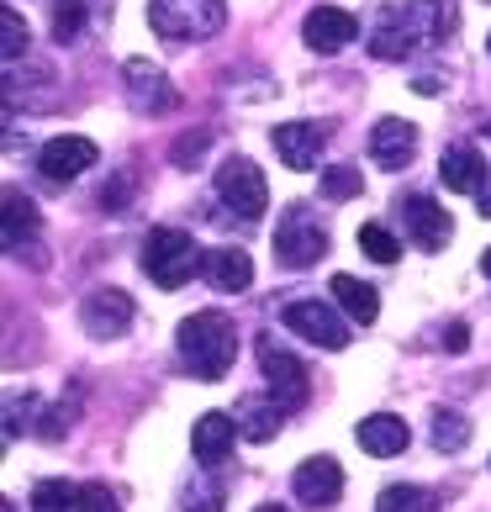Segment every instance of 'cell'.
<instances>
[{"mask_svg": "<svg viewBox=\"0 0 491 512\" xmlns=\"http://www.w3.org/2000/svg\"><path fill=\"white\" fill-rule=\"evenodd\" d=\"M101 154H96V143L90 138H53V143H43V154H37V169H43L48 180H74V175H85L90 164H96Z\"/></svg>", "mask_w": 491, "mask_h": 512, "instance_id": "cell-15", "label": "cell"}, {"mask_svg": "<svg viewBox=\"0 0 491 512\" xmlns=\"http://www.w3.org/2000/svg\"><path fill=\"white\" fill-rule=\"evenodd\" d=\"M323 254H328V227L317 222L307 206H286V217L275 227V259L286 264V270H312Z\"/></svg>", "mask_w": 491, "mask_h": 512, "instance_id": "cell-4", "label": "cell"}, {"mask_svg": "<svg viewBox=\"0 0 491 512\" xmlns=\"http://www.w3.org/2000/svg\"><path fill=\"white\" fill-rule=\"evenodd\" d=\"M481 270H486V275H491V249H486V254H481Z\"/></svg>", "mask_w": 491, "mask_h": 512, "instance_id": "cell-34", "label": "cell"}, {"mask_svg": "<svg viewBox=\"0 0 491 512\" xmlns=\"http://www.w3.org/2000/svg\"><path fill=\"white\" fill-rule=\"evenodd\" d=\"M217 196H222V206H228L233 217H264V206H270V185H264L254 159H228L217 169Z\"/></svg>", "mask_w": 491, "mask_h": 512, "instance_id": "cell-6", "label": "cell"}, {"mask_svg": "<svg viewBox=\"0 0 491 512\" xmlns=\"http://www.w3.org/2000/svg\"><path fill=\"white\" fill-rule=\"evenodd\" d=\"M402 217H407V238L418 243L423 254H439L444 243H449V233H455L449 217H444V206L433 201V196H407L402 201Z\"/></svg>", "mask_w": 491, "mask_h": 512, "instance_id": "cell-12", "label": "cell"}, {"mask_svg": "<svg viewBox=\"0 0 491 512\" xmlns=\"http://www.w3.org/2000/svg\"><path fill=\"white\" fill-rule=\"evenodd\" d=\"M354 439H360V449L375 454V460H391V454L407 449V423H402V417H391V412H375V417L360 423Z\"/></svg>", "mask_w": 491, "mask_h": 512, "instance_id": "cell-20", "label": "cell"}, {"mask_svg": "<svg viewBox=\"0 0 491 512\" xmlns=\"http://www.w3.org/2000/svg\"><path fill=\"white\" fill-rule=\"evenodd\" d=\"M365 191V175L354 164H333V169H323V196H333V201H349V196H360Z\"/></svg>", "mask_w": 491, "mask_h": 512, "instance_id": "cell-28", "label": "cell"}, {"mask_svg": "<svg viewBox=\"0 0 491 512\" xmlns=\"http://www.w3.org/2000/svg\"><path fill=\"white\" fill-rule=\"evenodd\" d=\"M470 444V423L460 412H433V449H444V454H455Z\"/></svg>", "mask_w": 491, "mask_h": 512, "instance_id": "cell-26", "label": "cell"}, {"mask_svg": "<svg viewBox=\"0 0 491 512\" xmlns=\"http://www.w3.org/2000/svg\"><path fill=\"white\" fill-rule=\"evenodd\" d=\"M328 296H333L354 322H360V328H370V322L381 317V296H375V286H365V280H354V275H333Z\"/></svg>", "mask_w": 491, "mask_h": 512, "instance_id": "cell-21", "label": "cell"}, {"mask_svg": "<svg viewBox=\"0 0 491 512\" xmlns=\"http://www.w3.org/2000/svg\"><path fill=\"white\" fill-rule=\"evenodd\" d=\"M296 502H307V507H333L338 497H344V470H338V460H328V454H312V460H301L296 465Z\"/></svg>", "mask_w": 491, "mask_h": 512, "instance_id": "cell-9", "label": "cell"}, {"mask_svg": "<svg viewBox=\"0 0 491 512\" xmlns=\"http://www.w3.org/2000/svg\"><path fill=\"white\" fill-rule=\"evenodd\" d=\"M32 48V32H27V22H22V11H0V53H6V64H16L22 53Z\"/></svg>", "mask_w": 491, "mask_h": 512, "instance_id": "cell-25", "label": "cell"}, {"mask_svg": "<svg viewBox=\"0 0 491 512\" xmlns=\"http://www.w3.org/2000/svg\"><path fill=\"white\" fill-rule=\"evenodd\" d=\"M233 439H238V423L228 412H201L196 417V428H191V449H196V460L201 465H222L233 454Z\"/></svg>", "mask_w": 491, "mask_h": 512, "instance_id": "cell-17", "label": "cell"}, {"mask_svg": "<svg viewBox=\"0 0 491 512\" xmlns=\"http://www.w3.org/2000/svg\"><path fill=\"white\" fill-rule=\"evenodd\" d=\"M465 338H470V328H465V322H455V328L444 333V349H465Z\"/></svg>", "mask_w": 491, "mask_h": 512, "instance_id": "cell-32", "label": "cell"}, {"mask_svg": "<svg viewBox=\"0 0 491 512\" xmlns=\"http://www.w3.org/2000/svg\"><path fill=\"white\" fill-rule=\"evenodd\" d=\"M175 344H180V359L196 381H222L238 359V328L228 312H196L180 322Z\"/></svg>", "mask_w": 491, "mask_h": 512, "instance_id": "cell-1", "label": "cell"}, {"mask_svg": "<svg viewBox=\"0 0 491 512\" xmlns=\"http://www.w3.org/2000/svg\"><path fill=\"white\" fill-rule=\"evenodd\" d=\"M375 512H439V497L423 491V486H386Z\"/></svg>", "mask_w": 491, "mask_h": 512, "instance_id": "cell-23", "label": "cell"}, {"mask_svg": "<svg viewBox=\"0 0 491 512\" xmlns=\"http://www.w3.org/2000/svg\"><path fill=\"white\" fill-rule=\"evenodd\" d=\"M259 370H264V381H270V396L286 412H296L301 402H307V365L291 354V349H280L275 338H259Z\"/></svg>", "mask_w": 491, "mask_h": 512, "instance_id": "cell-7", "label": "cell"}, {"mask_svg": "<svg viewBox=\"0 0 491 512\" xmlns=\"http://www.w3.org/2000/svg\"><path fill=\"white\" fill-rule=\"evenodd\" d=\"M270 143H275L280 164L317 169V164H323V148H328V122H280Z\"/></svg>", "mask_w": 491, "mask_h": 512, "instance_id": "cell-8", "label": "cell"}, {"mask_svg": "<svg viewBox=\"0 0 491 512\" xmlns=\"http://www.w3.org/2000/svg\"><path fill=\"white\" fill-rule=\"evenodd\" d=\"M80 512H122V502L111 497V486L90 481V486H80Z\"/></svg>", "mask_w": 491, "mask_h": 512, "instance_id": "cell-30", "label": "cell"}, {"mask_svg": "<svg viewBox=\"0 0 491 512\" xmlns=\"http://www.w3.org/2000/svg\"><path fill=\"white\" fill-rule=\"evenodd\" d=\"M418 154V127L402 117H381L370 132V159L381 169H407V159Z\"/></svg>", "mask_w": 491, "mask_h": 512, "instance_id": "cell-14", "label": "cell"}, {"mask_svg": "<svg viewBox=\"0 0 491 512\" xmlns=\"http://www.w3.org/2000/svg\"><path fill=\"white\" fill-rule=\"evenodd\" d=\"M127 85H132V106H138L143 117H164V111H175V85H169V74L154 69L148 59L127 64Z\"/></svg>", "mask_w": 491, "mask_h": 512, "instance_id": "cell-13", "label": "cell"}, {"mask_svg": "<svg viewBox=\"0 0 491 512\" xmlns=\"http://www.w3.org/2000/svg\"><path fill=\"white\" fill-rule=\"evenodd\" d=\"M201 154H206V138H185V143L175 148V159H180V164H191V159H201Z\"/></svg>", "mask_w": 491, "mask_h": 512, "instance_id": "cell-31", "label": "cell"}, {"mask_svg": "<svg viewBox=\"0 0 491 512\" xmlns=\"http://www.w3.org/2000/svg\"><path fill=\"white\" fill-rule=\"evenodd\" d=\"M254 512H286V507H275V502H264V507H254Z\"/></svg>", "mask_w": 491, "mask_h": 512, "instance_id": "cell-33", "label": "cell"}, {"mask_svg": "<svg viewBox=\"0 0 491 512\" xmlns=\"http://www.w3.org/2000/svg\"><path fill=\"white\" fill-rule=\"evenodd\" d=\"M280 322H286L291 333H301L307 344H317V349H349V322L338 317V301L301 296L280 312Z\"/></svg>", "mask_w": 491, "mask_h": 512, "instance_id": "cell-5", "label": "cell"}, {"mask_svg": "<svg viewBox=\"0 0 491 512\" xmlns=\"http://www.w3.org/2000/svg\"><path fill=\"white\" fill-rule=\"evenodd\" d=\"M80 328L90 338H122L132 328V301L122 291H90L80 301Z\"/></svg>", "mask_w": 491, "mask_h": 512, "instance_id": "cell-11", "label": "cell"}, {"mask_svg": "<svg viewBox=\"0 0 491 512\" xmlns=\"http://www.w3.org/2000/svg\"><path fill=\"white\" fill-rule=\"evenodd\" d=\"M201 270V254H196V238L180 233V227H154L143 238V275L164 291H180L185 280Z\"/></svg>", "mask_w": 491, "mask_h": 512, "instance_id": "cell-2", "label": "cell"}, {"mask_svg": "<svg viewBox=\"0 0 491 512\" xmlns=\"http://www.w3.org/2000/svg\"><path fill=\"white\" fill-rule=\"evenodd\" d=\"M32 233H37V206L22 191H6V249L16 254Z\"/></svg>", "mask_w": 491, "mask_h": 512, "instance_id": "cell-22", "label": "cell"}, {"mask_svg": "<svg viewBox=\"0 0 491 512\" xmlns=\"http://www.w3.org/2000/svg\"><path fill=\"white\" fill-rule=\"evenodd\" d=\"M80 22H85V6H80V0H59V11H53V37H59V43H69V37L80 32Z\"/></svg>", "mask_w": 491, "mask_h": 512, "instance_id": "cell-29", "label": "cell"}, {"mask_svg": "<svg viewBox=\"0 0 491 512\" xmlns=\"http://www.w3.org/2000/svg\"><path fill=\"white\" fill-rule=\"evenodd\" d=\"M301 37H307L312 53H344L354 37H360V16H349L338 6H317V11H307V22H301Z\"/></svg>", "mask_w": 491, "mask_h": 512, "instance_id": "cell-10", "label": "cell"}, {"mask_svg": "<svg viewBox=\"0 0 491 512\" xmlns=\"http://www.w3.org/2000/svg\"><path fill=\"white\" fill-rule=\"evenodd\" d=\"M439 180L449 185V191H460V196H481L486 191V159H481V148H470V143L444 148Z\"/></svg>", "mask_w": 491, "mask_h": 512, "instance_id": "cell-18", "label": "cell"}, {"mask_svg": "<svg viewBox=\"0 0 491 512\" xmlns=\"http://www.w3.org/2000/svg\"><path fill=\"white\" fill-rule=\"evenodd\" d=\"M148 22L169 43H196L228 22V0H148Z\"/></svg>", "mask_w": 491, "mask_h": 512, "instance_id": "cell-3", "label": "cell"}, {"mask_svg": "<svg viewBox=\"0 0 491 512\" xmlns=\"http://www.w3.org/2000/svg\"><path fill=\"white\" fill-rule=\"evenodd\" d=\"M32 512H80V486L43 481V486L32 491Z\"/></svg>", "mask_w": 491, "mask_h": 512, "instance_id": "cell-24", "label": "cell"}, {"mask_svg": "<svg viewBox=\"0 0 491 512\" xmlns=\"http://www.w3.org/2000/svg\"><path fill=\"white\" fill-rule=\"evenodd\" d=\"M280 417H286V407H280L275 396L249 391V396H238V412H233V423H238V433H243L249 444H270L275 433H280Z\"/></svg>", "mask_w": 491, "mask_h": 512, "instance_id": "cell-16", "label": "cell"}, {"mask_svg": "<svg viewBox=\"0 0 491 512\" xmlns=\"http://www.w3.org/2000/svg\"><path fill=\"white\" fill-rule=\"evenodd\" d=\"M486 48H491V37H486Z\"/></svg>", "mask_w": 491, "mask_h": 512, "instance_id": "cell-35", "label": "cell"}, {"mask_svg": "<svg viewBox=\"0 0 491 512\" xmlns=\"http://www.w3.org/2000/svg\"><path fill=\"white\" fill-rule=\"evenodd\" d=\"M201 275L212 280V291L238 296L254 286V259L243 249H212V254H201Z\"/></svg>", "mask_w": 491, "mask_h": 512, "instance_id": "cell-19", "label": "cell"}, {"mask_svg": "<svg viewBox=\"0 0 491 512\" xmlns=\"http://www.w3.org/2000/svg\"><path fill=\"white\" fill-rule=\"evenodd\" d=\"M360 249H365L375 264H396V259H402V243H396L381 222H365V227H360Z\"/></svg>", "mask_w": 491, "mask_h": 512, "instance_id": "cell-27", "label": "cell"}]
</instances>
